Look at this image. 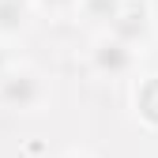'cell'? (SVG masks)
<instances>
[{
	"mask_svg": "<svg viewBox=\"0 0 158 158\" xmlns=\"http://www.w3.org/2000/svg\"><path fill=\"white\" fill-rule=\"evenodd\" d=\"M11 98H23V102L30 98V83H27V79H23V83H11Z\"/></svg>",
	"mask_w": 158,
	"mask_h": 158,
	"instance_id": "cell-1",
	"label": "cell"
}]
</instances>
